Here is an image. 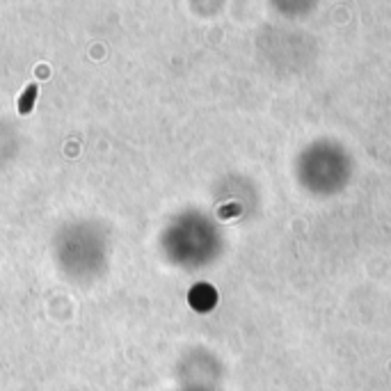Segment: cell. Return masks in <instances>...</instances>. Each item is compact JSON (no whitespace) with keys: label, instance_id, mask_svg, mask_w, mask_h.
<instances>
[{"label":"cell","instance_id":"1","mask_svg":"<svg viewBox=\"0 0 391 391\" xmlns=\"http://www.w3.org/2000/svg\"><path fill=\"white\" fill-rule=\"evenodd\" d=\"M35 96H37V87L32 85V87H30L28 92L23 94V99H21V105H19V110H21L23 114L30 112V108H32V101H35Z\"/></svg>","mask_w":391,"mask_h":391}]
</instances>
